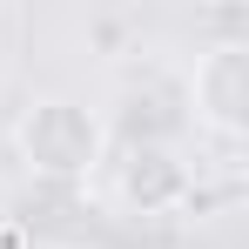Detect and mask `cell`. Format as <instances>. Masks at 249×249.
Masks as SVG:
<instances>
[{
    "label": "cell",
    "instance_id": "6da1fadb",
    "mask_svg": "<svg viewBox=\"0 0 249 249\" xmlns=\"http://www.w3.org/2000/svg\"><path fill=\"white\" fill-rule=\"evenodd\" d=\"M14 155L41 182H94L108 168V122L74 94H34L14 115Z\"/></svg>",
    "mask_w": 249,
    "mask_h": 249
},
{
    "label": "cell",
    "instance_id": "7a4b0ae2",
    "mask_svg": "<svg viewBox=\"0 0 249 249\" xmlns=\"http://www.w3.org/2000/svg\"><path fill=\"white\" fill-rule=\"evenodd\" d=\"M189 115H196L215 142H243V128H249V47L243 41H215V47L196 54Z\"/></svg>",
    "mask_w": 249,
    "mask_h": 249
},
{
    "label": "cell",
    "instance_id": "3957f363",
    "mask_svg": "<svg viewBox=\"0 0 249 249\" xmlns=\"http://www.w3.org/2000/svg\"><path fill=\"white\" fill-rule=\"evenodd\" d=\"M115 202L128 215H175L196 202V168L168 142H128L115 162Z\"/></svg>",
    "mask_w": 249,
    "mask_h": 249
}]
</instances>
